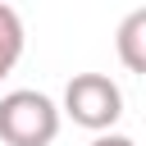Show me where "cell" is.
I'll return each mask as SVG.
<instances>
[{"instance_id":"obj_5","label":"cell","mask_w":146,"mask_h":146,"mask_svg":"<svg viewBox=\"0 0 146 146\" xmlns=\"http://www.w3.org/2000/svg\"><path fill=\"white\" fill-rule=\"evenodd\" d=\"M91 146H137V141L123 132H100V137H91Z\"/></svg>"},{"instance_id":"obj_4","label":"cell","mask_w":146,"mask_h":146,"mask_svg":"<svg viewBox=\"0 0 146 146\" xmlns=\"http://www.w3.org/2000/svg\"><path fill=\"white\" fill-rule=\"evenodd\" d=\"M23 18L14 5H0V78L14 73V64L23 59Z\"/></svg>"},{"instance_id":"obj_1","label":"cell","mask_w":146,"mask_h":146,"mask_svg":"<svg viewBox=\"0 0 146 146\" xmlns=\"http://www.w3.org/2000/svg\"><path fill=\"white\" fill-rule=\"evenodd\" d=\"M59 137V105L46 91L18 87L0 96V141L5 146H50Z\"/></svg>"},{"instance_id":"obj_2","label":"cell","mask_w":146,"mask_h":146,"mask_svg":"<svg viewBox=\"0 0 146 146\" xmlns=\"http://www.w3.org/2000/svg\"><path fill=\"white\" fill-rule=\"evenodd\" d=\"M64 114L87 132H110L123 119V91L105 73H73L64 87Z\"/></svg>"},{"instance_id":"obj_3","label":"cell","mask_w":146,"mask_h":146,"mask_svg":"<svg viewBox=\"0 0 146 146\" xmlns=\"http://www.w3.org/2000/svg\"><path fill=\"white\" fill-rule=\"evenodd\" d=\"M114 50H119V64L128 73H141L146 78V5L123 14L119 32H114Z\"/></svg>"}]
</instances>
